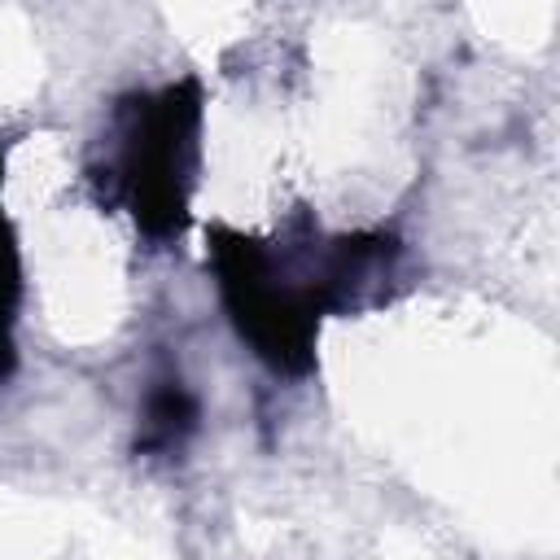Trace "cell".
<instances>
[{
	"mask_svg": "<svg viewBox=\"0 0 560 560\" xmlns=\"http://www.w3.org/2000/svg\"><path fill=\"white\" fill-rule=\"evenodd\" d=\"M192 118L197 105L188 101V88H171L162 101L140 109V122L131 127V144L122 153V179L136 197V214L149 232H166L179 219V201H184V153H188V136H192Z\"/></svg>",
	"mask_w": 560,
	"mask_h": 560,
	"instance_id": "1",
	"label": "cell"
}]
</instances>
